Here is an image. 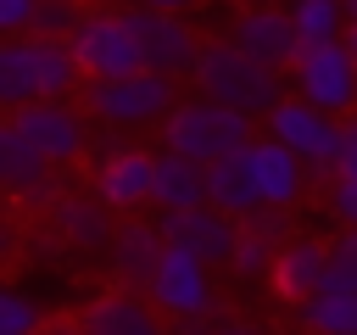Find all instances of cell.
<instances>
[{
  "mask_svg": "<svg viewBox=\"0 0 357 335\" xmlns=\"http://www.w3.org/2000/svg\"><path fill=\"white\" fill-rule=\"evenodd\" d=\"M145 290H151V302H156L167 318H190V313L218 307V302H212V262L195 257V251H184V246H167V251H162V268H156V279H151Z\"/></svg>",
  "mask_w": 357,
  "mask_h": 335,
  "instance_id": "obj_11",
  "label": "cell"
},
{
  "mask_svg": "<svg viewBox=\"0 0 357 335\" xmlns=\"http://www.w3.org/2000/svg\"><path fill=\"white\" fill-rule=\"evenodd\" d=\"M324 290H357V240L340 234L329 246V262H324Z\"/></svg>",
  "mask_w": 357,
  "mask_h": 335,
  "instance_id": "obj_27",
  "label": "cell"
},
{
  "mask_svg": "<svg viewBox=\"0 0 357 335\" xmlns=\"http://www.w3.org/2000/svg\"><path fill=\"white\" fill-rule=\"evenodd\" d=\"M284 6H290V17H296L301 45H312V39H346V34H351L346 0H284Z\"/></svg>",
  "mask_w": 357,
  "mask_h": 335,
  "instance_id": "obj_24",
  "label": "cell"
},
{
  "mask_svg": "<svg viewBox=\"0 0 357 335\" xmlns=\"http://www.w3.org/2000/svg\"><path fill=\"white\" fill-rule=\"evenodd\" d=\"M128 28L139 39V56L151 73H167V78H190L195 61H201V34L190 17L178 11H151V6H128Z\"/></svg>",
  "mask_w": 357,
  "mask_h": 335,
  "instance_id": "obj_8",
  "label": "cell"
},
{
  "mask_svg": "<svg viewBox=\"0 0 357 335\" xmlns=\"http://www.w3.org/2000/svg\"><path fill=\"white\" fill-rule=\"evenodd\" d=\"M162 251H167L162 223H139V218H128V223L117 229L112 251H106L112 279H117V285H128V290H145V285L156 279V268H162Z\"/></svg>",
  "mask_w": 357,
  "mask_h": 335,
  "instance_id": "obj_19",
  "label": "cell"
},
{
  "mask_svg": "<svg viewBox=\"0 0 357 335\" xmlns=\"http://www.w3.org/2000/svg\"><path fill=\"white\" fill-rule=\"evenodd\" d=\"M218 335H268L262 324H251V318H223V329Z\"/></svg>",
  "mask_w": 357,
  "mask_h": 335,
  "instance_id": "obj_33",
  "label": "cell"
},
{
  "mask_svg": "<svg viewBox=\"0 0 357 335\" xmlns=\"http://www.w3.org/2000/svg\"><path fill=\"white\" fill-rule=\"evenodd\" d=\"M329 218L340 229H357V179H329V195H324Z\"/></svg>",
  "mask_w": 357,
  "mask_h": 335,
  "instance_id": "obj_28",
  "label": "cell"
},
{
  "mask_svg": "<svg viewBox=\"0 0 357 335\" xmlns=\"http://www.w3.org/2000/svg\"><path fill=\"white\" fill-rule=\"evenodd\" d=\"M33 11H39V0H0V28L6 34H33Z\"/></svg>",
  "mask_w": 357,
  "mask_h": 335,
  "instance_id": "obj_29",
  "label": "cell"
},
{
  "mask_svg": "<svg viewBox=\"0 0 357 335\" xmlns=\"http://www.w3.org/2000/svg\"><path fill=\"white\" fill-rule=\"evenodd\" d=\"M346 11H351V28H357V0H346Z\"/></svg>",
  "mask_w": 357,
  "mask_h": 335,
  "instance_id": "obj_36",
  "label": "cell"
},
{
  "mask_svg": "<svg viewBox=\"0 0 357 335\" xmlns=\"http://www.w3.org/2000/svg\"><path fill=\"white\" fill-rule=\"evenodd\" d=\"M45 335H84V324L73 318V324H45Z\"/></svg>",
  "mask_w": 357,
  "mask_h": 335,
  "instance_id": "obj_34",
  "label": "cell"
},
{
  "mask_svg": "<svg viewBox=\"0 0 357 335\" xmlns=\"http://www.w3.org/2000/svg\"><path fill=\"white\" fill-rule=\"evenodd\" d=\"M346 39H351V50H357V28H351V34H346Z\"/></svg>",
  "mask_w": 357,
  "mask_h": 335,
  "instance_id": "obj_37",
  "label": "cell"
},
{
  "mask_svg": "<svg viewBox=\"0 0 357 335\" xmlns=\"http://www.w3.org/2000/svg\"><path fill=\"white\" fill-rule=\"evenodd\" d=\"M245 151H251V173H257L262 201L290 212V207L307 195V162H301V156H296L284 140H273V134H257Z\"/></svg>",
  "mask_w": 357,
  "mask_h": 335,
  "instance_id": "obj_16",
  "label": "cell"
},
{
  "mask_svg": "<svg viewBox=\"0 0 357 335\" xmlns=\"http://www.w3.org/2000/svg\"><path fill=\"white\" fill-rule=\"evenodd\" d=\"M178 100H184V95H178V78L151 73V67H139V73H128V78H89V89H84L89 117H95L100 128H112V134L162 128Z\"/></svg>",
  "mask_w": 357,
  "mask_h": 335,
  "instance_id": "obj_3",
  "label": "cell"
},
{
  "mask_svg": "<svg viewBox=\"0 0 357 335\" xmlns=\"http://www.w3.org/2000/svg\"><path fill=\"white\" fill-rule=\"evenodd\" d=\"M335 179H357V117H346V134L335 151Z\"/></svg>",
  "mask_w": 357,
  "mask_h": 335,
  "instance_id": "obj_31",
  "label": "cell"
},
{
  "mask_svg": "<svg viewBox=\"0 0 357 335\" xmlns=\"http://www.w3.org/2000/svg\"><path fill=\"white\" fill-rule=\"evenodd\" d=\"M156 212H184V207H206V162L178 156V151H156V190H151Z\"/></svg>",
  "mask_w": 357,
  "mask_h": 335,
  "instance_id": "obj_22",
  "label": "cell"
},
{
  "mask_svg": "<svg viewBox=\"0 0 357 335\" xmlns=\"http://www.w3.org/2000/svg\"><path fill=\"white\" fill-rule=\"evenodd\" d=\"M223 307H206V313H190V318H173V335H218L223 329Z\"/></svg>",
  "mask_w": 357,
  "mask_h": 335,
  "instance_id": "obj_30",
  "label": "cell"
},
{
  "mask_svg": "<svg viewBox=\"0 0 357 335\" xmlns=\"http://www.w3.org/2000/svg\"><path fill=\"white\" fill-rule=\"evenodd\" d=\"M324 262H329V246L324 240H312V234H301V240H290L279 257H273V296H284L290 307H301V302H312L318 290H324Z\"/></svg>",
  "mask_w": 357,
  "mask_h": 335,
  "instance_id": "obj_20",
  "label": "cell"
},
{
  "mask_svg": "<svg viewBox=\"0 0 357 335\" xmlns=\"http://www.w3.org/2000/svg\"><path fill=\"white\" fill-rule=\"evenodd\" d=\"M268 134L284 140L312 173H329L335 179V151H340V134H346V117L301 100V95H284L273 112H268Z\"/></svg>",
  "mask_w": 357,
  "mask_h": 335,
  "instance_id": "obj_6",
  "label": "cell"
},
{
  "mask_svg": "<svg viewBox=\"0 0 357 335\" xmlns=\"http://www.w3.org/2000/svg\"><path fill=\"white\" fill-rule=\"evenodd\" d=\"M84 67L73 56V39L45 34H11L0 45V106L17 112L28 100H67L78 89Z\"/></svg>",
  "mask_w": 357,
  "mask_h": 335,
  "instance_id": "obj_1",
  "label": "cell"
},
{
  "mask_svg": "<svg viewBox=\"0 0 357 335\" xmlns=\"http://www.w3.org/2000/svg\"><path fill=\"white\" fill-rule=\"evenodd\" d=\"M301 335H357V290H318L296 307Z\"/></svg>",
  "mask_w": 357,
  "mask_h": 335,
  "instance_id": "obj_23",
  "label": "cell"
},
{
  "mask_svg": "<svg viewBox=\"0 0 357 335\" xmlns=\"http://www.w3.org/2000/svg\"><path fill=\"white\" fill-rule=\"evenodd\" d=\"M78 324H84V335H173V324L151 302V290H128V285L100 290L78 313Z\"/></svg>",
  "mask_w": 357,
  "mask_h": 335,
  "instance_id": "obj_14",
  "label": "cell"
},
{
  "mask_svg": "<svg viewBox=\"0 0 357 335\" xmlns=\"http://www.w3.org/2000/svg\"><path fill=\"white\" fill-rule=\"evenodd\" d=\"M128 6H151V11H195V6H206V0H128Z\"/></svg>",
  "mask_w": 357,
  "mask_h": 335,
  "instance_id": "obj_32",
  "label": "cell"
},
{
  "mask_svg": "<svg viewBox=\"0 0 357 335\" xmlns=\"http://www.w3.org/2000/svg\"><path fill=\"white\" fill-rule=\"evenodd\" d=\"M84 17H89V0H39L33 34H45V39H73Z\"/></svg>",
  "mask_w": 357,
  "mask_h": 335,
  "instance_id": "obj_26",
  "label": "cell"
},
{
  "mask_svg": "<svg viewBox=\"0 0 357 335\" xmlns=\"http://www.w3.org/2000/svg\"><path fill=\"white\" fill-rule=\"evenodd\" d=\"M240 6H284V0H240Z\"/></svg>",
  "mask_w": 357,
  "mask_h": 335,
  "instance_id": "obj_35",
  "label": "cell"
},
{
  "mask_svg": "<svg viewBox=\"0 0 357 335\" xmlns=\"http://www.w3.org/2000/svg\"><path fill=\"white\" fill-rule=\"evenodd\" d=\"M229 39H234L245 56L268 61L273 73H290V61H296V50H301V34H296L290 6H240L234 22H229Z\"/></svg>",
  "mask_w": 357,
  "mask_h": 335,
  "instance_id": "obj_12",
  "label": "cell"
},
{
  "mask_svg": "<svg viewBox=\"0 0 357 335\" xmlns=\"http://www.w3.org/2000/svg\"><path fill=\"white\" fill-rule=\"evenodd\" d=\"M0 179H6V190H11L22 207H56V201L67 195L61 168L45 162L11 123H0Z\"/></svg>",
  "mask_w": 357,
  "mask_h": 335,
  "instance_id": "obj_13",
  "label": "cell"
},
{
  "mask_svg": "<svg viewBox=\"0 0 357 335\" xmlns=\"http://www.w3.org/2000/svg\"><path fill=\"white\" fill-rule=\"evenodd\" d=\"M50 234H61L73 251H112L117 240V223H112V207L95 195V190H67L56 207H50Z\"/></svg>",
  "mask_w": 357,
  "mask_h": 335,
  "instance_id": "obj_17",
  "label": "cell"
},
{
  "mask_svg": "<svg viewBox=\"0 0 357 335\" xmlns=\"http://www.w3.org/2000/svg\"><path fill=\"white\" fill-rule=\"evenodd\" d=\"M73 56H78L84 78H128V73L145 67L139 39L128 28V11H100V6H89V17L78 22Z\"/></svg>",
  "mask_w": 357,
  "mask_h": 335,
  "instance_id": "obj_7",
  "label": "cell"
},
{
  "mask_svg": "<svg viewBox=\"0 0 357 335\" xmlns=\"http://www.w3.org/2000/svg\"><path fill=\"white\" fill-rule=\"evenodd\" d=\"M290 95H301L335 117H357V50H351V39L301 45L290 61Z\"/></svg>",
  "mask_w": 357,
  "mask_h": 335,
  "instance_id": "obj_5",
  "label": "cell"
},
{
  "mask_svg": "<svg viewBox=\"0 0 357 335\" xmlns=\"http://www.w3.org/2000/svg\"><path fill=\"white\" fill-rule=\"evenodd\" d=\"M156 223H162L167 246H184V251H195L206 262H229L234 257V240H240V218L218 212L212 201L206 207H184V212H162Z\"/></svg>",
  "mask_w": 357,
  "mask_h": 335,
  "instance_id": "obj_15",
  "label": "cell"
},
{
  "mask_svg": "<svg viewBox=\"0 0 357 335\" xmlns=\"http://www.w3.org/2000/svg\"><path fill=\"white\" fill-rule=\"evenodd\" d=\"M6 123L56 168H73L89 151V123H84V106H73V100H28Z\"/></svg>",
  "mask_w": 357,
  "mask_h": 335,
  "instance_id": "obj_9",
  "label": "cell"
},
{
  "mask_svg": "<svg viewBox=\"0 0 357 335\" xmlns=\"http://www.w3.org/2000/svg\"><path fill=\"white\" fill-rule=\"evenodd\" d=\"M190 84H195L201 95H212V100L245 112V117H262V123H268V112L284 100L279 73H273L268 61L245 56L234 39H206V45H201V61H195V73H190Z\"/></svg>",
  "mask_w": 357,
  "mask_h": 335,
  "instance_id": "obj_2",
  "label": "cell"
},
{
  "mask_svg": "<svg viewBox=\"0 0 357 335\" xmlns=\"http://www.w3.org/2000/svg\"><path fill=\"white\" fill-rule=\"evenodd\" d=\"M251 123L257 117H245V112H234V106H223V100H212V95L195 89V95H184L167 112L162 145L178 151V156H195V162H223V156H234V151H245L257 140Z\"/></svg>",
  "mask_w": 357,
  "mask_h": 335,
  "instance_id": "obj_4",
  "label": "cell"
},
{
  "mask_svg": "<svg viewBox=\"0 0 357 335\" xmlns=\"http://www.w3.org/2000/svg\"><path fill=\"white\" fill-rule=\"evenodd\" d=\"M346 234H351V240H357V229H346Z\"/></svg>",
  "mask_w": 357,
  "mask_h": 335,
  "instance_id": "obj_38",
  "label": "cell"
},
{
  "mask_svg": "<svg viewBox=\"0 0 357 335\" xmlns=\"http://www.w3.org/2000/svg\"><path fill=\"white\" fill-rule=\"evenodd\" d=\"M206 201H212L218 212L240 218V223L268 207L262 190H257V173H251V151H234V156H223V162H206Z\"/></svg>",
  "mask_w": 357,
  "mask_h": 335,
  "instance_id": "obj_21",
  "label": "cell"
},
{
  "mask_svg": "<svg viewBox=\"0 0 357 335\" xmlns=\"http://www.w3.org/2000/svg\"><path fill=\"white\" fill-rule=\"evenodd\" d=\"M0 335H45V307L22 285H11L0 296Z\"/></svg>",
  "mask_w": 357,
  "mask_h": 335,
  "instance_id": "obj_25",
  "label": "cell"
},
{
  "mask_svg": "<svg viewBox=\"0 0 357 335\" xmlns=\"http://www.w3.org/2000/svg\"><path fill=\"white\" fill-rule=\"evenodd\" d=\"M89 190L112 212H139L151 201V190H156V151H145V145H106L95 156Z\"/></svg>",
  "mask_w": 357,
  "mask_h": 335,
  "instance_id": "obj_10",
  "label": "cell"
},
{
  "mask_svg": "<svg viewBox=\"0 0 357 335\" xmlns=\"http://www.w3.org/2000/svg\"><path fill=\"white\" fill-rule=\"evenodd\" d=\"M290 246V218L284 207H262L240 223V240H234V257H229V274L234 279H268L273 274V257Z\"/></svg>",
  "mask_w": 357,
  "mask_h": 335,
  "instance_id": "obj_18",
  "label": "cell"
}]
</instances>
